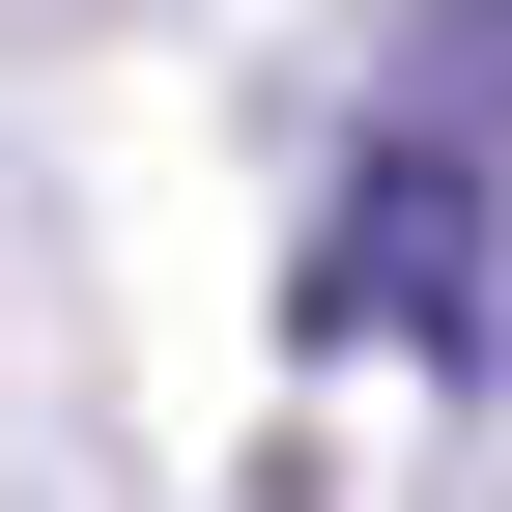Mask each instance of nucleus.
<instances>
[{
  "instance_id": "1",
  "label": "nucleus",
  "mask_w": 512,
  "mask_h": 512,
  "mask_svg": "<svg viewBox=\"0 0 512 512\" xmlns=\"http://www.w3.org/2000/svg\"><path fill=\"white\" fill-rule=\"evenodd\" d=\"M313 342L427 370V399H512V0H456L399 57V114L342 171V256H313Z\"/></svg>"
}]
</instances>
